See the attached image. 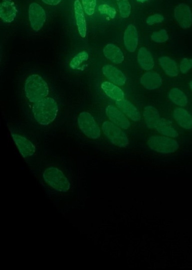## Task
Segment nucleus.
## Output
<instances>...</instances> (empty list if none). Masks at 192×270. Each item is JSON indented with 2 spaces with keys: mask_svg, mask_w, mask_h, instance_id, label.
<instances>
[{
  "mask_svg": "<svg viewBox=\"0 0 192 270\" xmlns=\"http://www.w3.org/2000/svg\"><path fill=\"white\" fill-rule=\"evenodd\" d=\"M36 175L47 192L54 198H68L75 190L74 174L62 168L49 165L36 173Z\"/></svg>",
  "mask_w": 192,
  "mask_h": 270,
  "instance_id": "1",
  "label": "nucleus"
},
{
  "mask_svg": "<svg viewBox=\"0 0 192 270\" xmlns=\"http://www.w3.org/2000/svg\"><path fill=\"white\" fill-rule=\"evenodd\" d=\"M58 111L57 103L51 98H45L34 103L32 108L34 119L42 126L49 125L53 123Z\"/></svg>",
  "mask_w": 192,
  "mask_h": 270,
  "instance_id": "2",
  "label": "nucleus"
},
{
  "mask_svg": "<svg viewBox=\"0 0 192 270\" xmlns=\"http://www.w3.org/2000/svg\"><path fill=\"white\" fill-rule=\"evenodd\" d=\"M25 97L29 102L36 103L49 95L50 89L46 81L40 75H31L25 80L24 85Z\"/></svg>",
  "mask_w": 192,
  "mask_h": 270,
  "instance_id": "3",
  "label": "nucleus"
},
{
  "mask_svg": "<svg viewBox=\"0 0 192 270\" xmlns=\"http://www.w3.org/2000/svg\"><path fill=\"white\" fill-rule=\"evenodd\" d=\"M102 129L105 136L113 145L119 147H126L129 144L127 135L119 126L109 121H105Z\"/></svg>",
  "mask_w": 192,
  "mask_h": 270,
  "instance_id": "4",
  "label": "nucleus"
},
{
  "mask_svg": "<svg viewBox=\"0 0 192 270\" xmlns=\"http://www.w3.org/2000/svg\"><path fill=\"white\" fill-rule=\"evenodd\" d=\"M77 123L82 133L89 138L97 140L101 135V132L97 122L90 113L83 112L78 117Z\"/></svg>",
  "mask_w": 192,
  "mask_h": 270,
  "instance_id": "5",
  "label": "nucleus"
},
{
  "mask_svg": "<svg viewBox=\"0 0 192 270\" xmlns=\"http://www.w3.org/2000/svg\"><path fill=\"white\" fill-rule=\"evenodd\" d=\"M148 145L157 153L169 154L176 151L180 147L178 142L172 138L163 136H154L148 140Z\"/></svg>",
  "mask_w": 192,
  "mask_h": 270,
  "instance_id": "6",
  "label": "nucleus"
},
{
  "mask_svg": "<svg viewBox=\"0 0 192 270\" xmlns=\"http://www.w3.org/2000/svg\"><path fill=\"white\" fill-rule=\"evenodd\" d=\"M28 15L32 28L35 32L39 31L46 20L45 11L39 4L33 2L29 6Z\"/></svg>",
  "mask_w": 192,
  "mask_h": 270,
  "instance_id": "7",
  "label": "nucleus"
},
{
  "mask_svg": "<svg viewBox=\"0 0 192 270\" xmlns=\"http://www.w3.org/2000/svg\"><path fill=\"white\" fill-rule=\"evenodd\" d=\"M11 136L20 153L24 159L32 158L36 153V147L28 138L20 135L13 133H11Z\"/></svg>",
  "mask_w": 192,
  "mask_h": 270,
  "instance_id": "8",
  "label": "nucleus"
},
{
  "mask_svg": "<svg viewBox=\"0 0 192 270\" xmlns=\"http://www.w3.org/2000/svg\"><path fill=\"white\" fill-rule=\"evenodd\" d=\"M174 16L181 27L187 29L192 24V14L189 6L185 3H181L175 8Z\"/></svg>",
  "mask_w": 192,
  "mask_h": 270,
  "instance_id": "9",
  "label": "nucleus"
},
{
  "mask_svg": "<svg viewBox=\"0 0 192 270\" xmlns=\"http://www.w3.org/2000/svg\"><path fill=\"white\" fill-rule=\"evenodd\" d=\"M106 115L113 124L119 128L127 130L130 127V123L125 115L122 111L113 106H108L106 109Z\"/></svg>",
  "mask_w": 192,
  "mask_h": 270,
  "instance_id": "10",
  "label": "nucleus"
},
{
  "mask_svg": "<svg viewBox=\"0 0 192 270\" xmlns=\"http://www.w3.org/2000/svg\"><path fill=\"white\" fill-rule=\"evenodd\" d=\"M102 72L109 81L117 86H124L127 80L124 74L112 65H105Z\"/></svg>",
  "mask_w": 192,
  "mask_h": 270,
  "instance_id": "11",
  "label": "nucleus"
},
{
  "mask_svg": "<svg viewBox=\"0 0 192 270\" xmlns=\"http://www.w3.org/2000/svg\"><path fill=\"white\" fill-rule=\"evenodd\" d=\"M124 45L130 53L136 51L138 45L139 36L137 29L133 24L129 25L124 36Z\"/></svg>",
  "mask_w": 192,
  "mask_h": 270,
  "instance_id": "12",
  "label": "nucleus"
},
{
  "mask_svg": "<svg viewBox=\"0 0 192 270\" xmlns=\"http://www.w3.org/2000/svg\"><path fill=\"white\" fill-rule=\"evenodd\" d=\"M17 9L10 0H3L0 5V17L5 23H11L16 18Z\"/></svg>",
  "mask_w": 192,
  "mask_h": 270,
  "instance_id": "13",
  "label": "nucleus"
},
{
  "mask_svg": "<svg viewBox=\"0 0 192 270\" xmlns=\"http://www.w3.org/2000/svg\"><path fill=\"white\" fill-rule=\"evenodd\" d=\"M116 106L121 111L128 116L130 120L134 122H138L141 119V115L138 109L133 104L125 99L116 102Z\"/></svg>",
  "mask_w": 192,
  "mask_h": 270,
  "instance_id": "14",
  "label": "nucleus"
},
{
  "mask_svg": "<svg viewBox=\"0 0 192 270\" xmlns=\"http://www.w3.org/2000/svg\"><path fill=\"white\" fill-rule=\"evenodd\" d=\"M141 84L148 90H154L160 88L163 84L162 78L155 72H148L141 78Z\"/></svg>",
  "mask_w": 192,
  "mask_h": 270,
  "instance_id": "15",
  "label": "nucleus"
},
{
  "mask_svg": "<svg viewBox=\"0 0 192 270\" xmlns=\"http://www.w3.org/2000/svg\"><path fill=\"white\" fill-rule=\"evenodd\" d=\"M74 10H75L76 24L78 32L82 38L86 36L87 27L86 21L84 15V8L79 0H76L74 3Z\"/></svg>",
  "mask_w": 192,
  "mask_h": 270,
  "instance_id": "16",
  "label": "nucleus"
},
{
  "mask_svg": "<svg viewBox=\"0 0 192 270\" xmlns=\"http://www.w3.org/2000/svg\"><path fill=\"white\" fill-rule=\"evenodd\" d=\"M103 54L105 57L114 64H121L125 59L124 55L120 48L112 43L104 47Z\"/></svg>",
  "mask_w": 192,
  "mask_h": 270,
  "instance_id": "17",
  "label": "nucleus"
},
{
  "mask_svg": "<svg viewBox=\"0 0 192 270\" xmlns=\"http://www.w3.org/2000/svg\"><path fill=\"white\" fill-rule=\"evenodd\" d=\"M174 118L177 124L183 129H192V116L185 109L179 108L174 111Z\"/></svg>",
  "mask_w": 192,
  "mask_h": 270,
  "instance_id": "18",
  "label": "nucleus"
},
{
  "mask_svg": "<svg viewBox=\"0 0 192 270\" xmlns=\"http://www.w3.org/2000/svg\"><path fill=\"white\" fill-rule=\"evenodd\" d=\"M101 88L108 97L115 100L116 102L123 100L125 98L124 91L119 88L117 85L113 84L112 82L108 81L103 82Z\"/></svg>",
  "mask_w": 192,
  "mask_h": 270,
  "instance_id": "19",
  "label": "nucleus"
},
{
  "mask_svg": "<svg viewBox=\"0 0 192 270\" xmlns=\"http://www.w3.org/2000/svg\"><path fill=\"white\" fill-rule=\"evenodd\" d=\"M138 62L143 70L146 71L152 70L155 66L154 58H153L150 52L145 47H142L139 49L138 54Z\"/></svg>",
  "mask_w": 192,
  "mask_h": 270,
  "instance_id": "20",
  "label": "nucleus"
},
{
  "mask_svg": "<svg viewBox=\"0 0 192 270\" xmlns=\"http://www.w3.org/2000/svg\"><path fill=\"white\" fill-rule=\"evenodd\" d=\"M143 116L148 128L152 129H156L161 119L159 111L152 106H148L145 108Z\"/></svg>",
  "mask_w": 192,
  "mask_h": 270,
  "instance_id": "21",
  "label": "nucleus"
},
{
  "mask_svg": "<svg viewBox=\"0 0 192 270\" xmlns=\"http://www.w3.org/2000/svg\"><path fill=\"white\" fill-rule=\"evenodd\" d=\"M161 68L167 75L170 77H177L179 74L177 64L168 56H163L159 59Z\"/></svg>",
  "mask_w": 192,
  "mask_h": 270,
  "instance_id": "22",
  "label": "nucleus"
},
{
  "mask_svg": "<svg viewBox=\"0 0 192 270\" xmlns=\"http://www.w3.org/2000/svg\"><path fill=\"white\" fill-rule=\"evenodd\" d=\"M156 129L157 132L164 135L165 136L170 137H177L179 136L177 131L172 127L167 120L161 119L159 123L157 125Z\"/></svg>",
  "mask_w": 192,
  "mask_h": 270,
  "instance_id": "23",
  "label": "nucleus"
},
{
  "mask_svg": "<svg viewBox=\"0 0 192 270\" xmlns=\"http://www.w3.org/2000/svg\"><path fill=\"white\" fill-rule=\"evenodd\" d=\"M169 98L176 105L185 107L188 104V99L186 94L178 88H173L170 91Z\"/></svg>",
  "mask_w": 192,
  "mask_h": 270,
  "instance_id": "24",
  "label": "nucleus"
},
{
  "mask_svg": "<svg viewBox=\"0 0 192 270\" xmlns=\"http://www.w3.org/2000/svg\"><path fill=\"white\" fill-rule=\"evenodd\" d=\"M89 55L86 51H82L74 56L69 63V66L73 69L79 68L81 65L88 60Z\"/></svg>",
  "mask_w": 192,
  "mask_h": 270,
  "instance_id": "25",
  "label": "nucleus"
},
{
  "mask_svg": "<svg viewBox=\"0 0 192 270\" xmlns=\"http://www.w3.org/2000/svg\"><path fill=\"white\" fill-rule=\"evenodd\" d=\"M116 2L122 18H128L131 14V8H132L128 0H116Z\"/></svg>",
  "mask_w": 192,
  "mask_h": 270,
  "instance_id": "26",
  "label": "nucleus"
},
{
  "mask_svg": "<svg viewBox=\"0 0 192 270\" xmlns=\"http://www.w3.org/2000/svg\"><path fill=\"white\" fill-rule=\"evenodd\" d=\"M82 5L86 14L91 16L94 14L97 0H82Z\"/></svg>",
  "mask_w": 192,
  "mask_h": 270,
  "instance_id": "27",
  "label": "nucleus"
},
{
  "mask_svg": "<svg viewBox=\"0 0 192 270\" xmlns=\"http://www.w3.org/2000/svg\"><path fill=\"white\" fill-rule=\"evenodd\" d=\"M153 41L157 43H163L169 40V36L167 30L161 29L159 32L153 33L151 36Z\"/></svg>",
  "mask_w": 192,
  "mask_h": 270,
  "instance_id": "28",
  "label": "nucleus"
},
{
  "mask_svg": "<svg viewBox=\"0 0 192 270\" xmlns=\"http://www.w3.org/2000/svg\"><path fill=\"white\" fill-rule=\"evenodd\" d=\"M98 10L102 14L106 15L112 19H115L116 15V11L115 8L107 4L100 5L98 7Z\"/></svg>",
  "mask_w": 192,
  "mask_h": 270,
  "instance_id": "29",
  "label": "nucleus"
},
{
  "mask_svg": "<svg viewBox=\"0 0 192 270\" xmlns=\"http://www.w3.org/2000/svg\"><path fill=\"white\" fill-rule=\"evenodd\" d=\"M191 69H192V59H183L180 65L181 72L183 74H187Z\"/></svg>",
  "mask_w": 192,
  "mask_h": 270,
  "instance_id": "30",
  "label": "nucleus"
},
{
  "mask_svg": "<svg viewBox=\"0 0 192 270\" xmlns=\"http://www.w3.org/2000/svg\"><path fill=\"white\" fill-rule=\"evenodd\" d=\"M164 20V17L163 15L156 14L148 17L147 19V24L149 25H152L156 23H162Z\"/></svg>",
  "mask_w": 192,
  "mask_h": 270,
  "instance_id": "31",
  "label": "nucleus"
},
{
  "mask_svg": "<svg viewBox=\"0 0 192 270\" xmlns=\"http://www.w3.org/2000/svg\"><path fill=\"white\" fill-rule=\"evenodd\" d=\"M42 1L47 4V5L56 6L58 5L62 1V0H42Z\"/></svg>",
  "mask_w": 192,
  "mask_h": 270,
  "instance_id": "32",
  "label": "nucleus"
},
{
  "mask_svg": "<svg viewBox=\"0 0 192 270\" xmlns=\"http://www.w3.org/2000/svg\"><path fill=\"white\" fill-rule=\"evenodd\" d=\"M137 1L139 2L144 3L148 1V0H137Z\"/></svg>",
  "mask_w": 192,
  "mask_h": 270,
  "instance_id": "33",
  "label": "nucleus"
},
{
  "mask_svg": "<svg viewBox=\"0 0 192 270\" xmlns=\"http://www.w3.org/2000/svg\"><path fill=\"white\" fill-rule=\"evenodd\" d=\"M190 89L192 91V81L190 82Z\"/></svg>",
  "mask_w": 192,
  "mask_h": 270,
  "instance_id": "34",
  "label": "nucleus"
}]
</instances>
